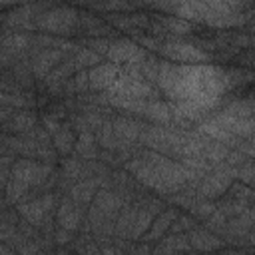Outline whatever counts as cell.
Returning a JSON list of instances; mask_svg holds the SVG:
<instances>
[{"label": "cell", "instance_id": "obj_1", "mask_svg": "<svg viewBox=\"0 0 255 255\" xmlns=\"http://www.w3.org/2000/svg\"><path fill=\"white\" fill-rule=\"evenodd\" d=\"M163 52H165L169 58L177 60V62H191V64H195V62L207 60V56H205L203 52H199L197 48H193V46H189V44H181V42H177V44H167V46L163 48Z\"/></svg>", "mask_w": 255, "mask_h": 255}, {"label": "cell", "instance_id": "obj_2", "mask_svg": "<svg viewBox=\"0 0 255 255\" xmlns=\"http://www.w3.org/2000/svg\"><path fill=\"white\" fill-rule=\"evenodd\" d=\"M110 58H114L116 62H135V60H141L143 54L139 52L137 46L129 42H118L110 46Z\"/></svg>", "mask_w": 255, "mask_h": 255}, {"label": "cell", "instance_id": "obj_3", "mask_svg": "<svg viewBox=\"0 0 255 255\" xmlns=\"http://www.w3.org/2000/svg\"><path fill=\"white\" fill-rule=\"evenodd\" d=\"M114 76H116V66H112V64L98 66V68L92 70V74H90V78H92V86H96V88L112 86V84H114Z\"/></svg>", "mask_w": 255, "mask_h": 255}]
</instances>
